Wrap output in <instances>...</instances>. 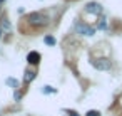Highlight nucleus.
I'll use <instances>...</instances> for the list:
<instances>
[{
  "mask_svg": "<svg viewBox=\"0 0 122 116\" xmlns=\"http://www.w3.org/2000/svg\"><path fill=\"white\" fill-rule=\"evenodd\" d=\"M35 77H37V72H35V71H32V69H25V72H24V79H25V82H32Z\"/></svg>",
  "mask_w": 122,
  "mask_h": 116,
  "instance_id": "obj_6",
  "label": "nucleus"
},
{
  "mask_svg": "<svg viewBox=\"0 0 122 116\" xmlns=\"http://www.w3.org/2000/svg\"><path fill=\"white\" fill-rule=\"evenodd\" d=\"M44 42H45L47 46H55V37H52V35H45V37H44Z\"/></svg>",
  "mask_w": 122,
  "mask_h": 116,
  "instance_id": "obj_9",
  "label": "nucleus"
},
{
  "mask_svg": "<svg viewBox=\"0 0 122 116\" xmlns=\"http://www.w3.org/2000/svg\"><path fill=\"white\" fill-rule=\"evenodd\" d=\"M69 116H79V114H77L75 111H69Z\"/></svg>",
  "mask_w": 122,
  "mask_h": 116,
  "instance_id": "obj_14",
  "label": "nucleus"
},
{
  "mask_svg": "<svg viewBox=\"0 0 122 116\" xmlns=\"http://www.w3.org/2000/svg\"><path fill=\"white\" fill-rule=\"evenodd\" d=\"M0 29H5V30H10L12 29V25H10V22L7 20V19H2V27Z\"/></svg>",
  "mask_w": 122,
  "mask_h": 116,
  "instance_id": "obj_10",
  "label": "nucleus"
},
{
  "mask_svg": "<svg viewBox=\"0 0 122 116\" xmlns=\"http://www.w3.org/2000/svg\"><path fill=\"white\" fill-rule=\"evenodd\" d=\"M4 2H5V0H0V5H2V4H4Z\"/></svg>",
  "mask_w": 122,
  "mask_h": 116,
  "instance_id": "obj_15",
  "label": "nucleus"
},
{
  "mask_svg": "<svg viewBox=\"0 0 122 116\" xmlns=\"http://www.w3.org/2000/svg\"><path fill=\"white\" fill-rule=\"evenodd\" d=\"M85 116H100V113H99V111H89Z\"/></svg>",
  "mask_w": 122,
  "mask_h": 116,
  "instance_id": "obj_12",
  "label": "nucleus"
},
{
  "mask_svg": "<svg viewBox=\"0 0 122 116\" xmlns=\"http://www.w3.org/2000/svg\"><path fill=\"white\" fill-rule=\"evenodd\" d=\"M5 84L10 86V87H14V89L19 87V81H17L15 77H7V79H5Z\"/></svg>",
  "mask_w": 122,
  "mask_h": 116,
  "instance_id": "obj_7",
  "label": "nucleus"
},
{
  "mask_svg": "<svg viewBox=\"0 0 122 116\" xmlns=\"http://www.w3.org/2000/svg\"><path fill=\"white\" fill-rule=\"evenodd\" d=\"M92 66H94L95 69H99V71H109L112 64H110V61H109V59L100 57V59H94V61H92Z\"/></svg>",
  "mask_w": 122,
  "mask_h": 116,
  "instance_id": "obj_3",
  "label": "nucleus"
},
{
  "mask_svg": "<svg viewBox=\"0 0 122 116\" xmlns=\"http://www.w3.org/2000/svg\"><path fill=\"white\" fill-rule=\"evenodd\" d=\"M40 59H42V56H40L37 51H32V52H29V56H27V62H29L30 66H37V64L40 62Z\"/></svg>",
  "mask_w": 122,
  "mask_h": 116,
  "instance_id": "obj_5",
  "label": "nucleus"
},
{
  "mask_svg": "<svg viewBox=\"0 0 122 116\" xmlns=\"http://www.w3.org/2000/svg\"><path fill=\"white\" fill-rule=\"evenodd\" d=\"M75 30H77V34L85 35V37H92L95 34V29L90 27V25H87V24H84V22H77L75 24Z\"/></svg>",
  "mask_w": 122,
  "mask_h": 116,
  "instance_id": "obj_2",
  "label": "nucleus"
},
{
  "mask_svg": "<svg viewBox=\"0 0 122 116\" xmlns=\"http://www.w3.org/2000/svg\"><path fill=\"white\" fill-rule=\"evenodd\" d=\"M0 39H2V29H0Z\"/></svg>",
  "mask_w": 122,
  "mask_h": 116,
  "instance_id": "obj_16",
  "label": "nucleus"
},
{
  "mask_svg": "<svg viewBox=\"0 0 122 116\" xmlns=\"http://www.w3.org/2000/svg\"><path fill=\"white\" fill-rule=\"evenodd\" d=\"M42 93H44V94H55L57 89L52 87V86H44V87H42Z\"/></svg>",
  "mask_w": 122,
  "mask_h": 116,
  "instance_id": "obj_8",
  "label": "nucleus"
},
{
  "mask_svg": "<svg viewBox=\"0 0 122 116\" xmlns=\"http://www.w3.org/2000/svg\"><path fill=\"white\" fill-rule=\"evenodd\" d=\"M85 12H87V14H92V15H100V14H102V7H100V4H97V2H89V4L85 5Z\"/></svg>",
  "mask_w": 122,
  "mask_h": 116,
  "instance_id": "obj_4",
  "label": "nucleus"
},
{
  "mask_svg": "<svg viewBox=\"0 0 122 116\" xmlns=\"http://www.w3.org/2000/svg\"><path fill=\"white\" fill-rule=\"evenodd\" d=\"M29 22L32 25H37V27H44L49 24V17L44 14V12H32L29 15Z\"/></svg>",
  "mask_w": 122,
  "mask_h": 116,
  "instance_id": "obj_1",
  "label": "nucleus"
},
{
  "mask_svg": "<svg viewBox=\"0 0 122 116\" xmlns=\"http://www.w3.org/2000/svg\"><path fill=\"white\" fill-rule=\"evenodd\" d=\"M97 27H99V29H105V27H107V22H105V19H100Z\"/></svg>",
  "mask_w": 122,
  "mask_h": 116,
  "instance_id": "obj_11",
  "label": "nucleus"
},
{
  "mask_svg": "<svg viewBox=\"0 0 122 116\" xmlns=\"http://www.w3.org/2000/svg\"><path fill=\"white\" fill-rule=\"evenodd\" d=\"M20 98H22V94L20 93H15V101H20Z\"/></svg>",
  "mask_w": 122,
  "mask_h": 116,
  "instance_id": "obj_13",
  "label": "nucleus"
}]
</instances>
